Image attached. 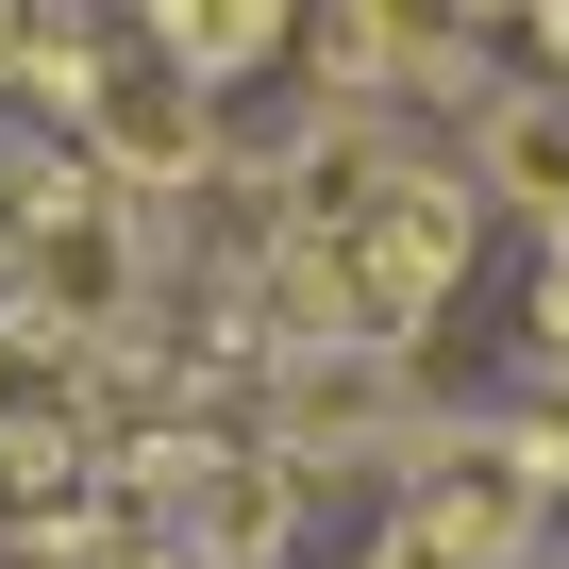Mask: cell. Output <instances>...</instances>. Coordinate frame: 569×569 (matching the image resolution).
I'll list each match as a JSON object with an SVG mask.
<instances>
[{
	"instance_id": "1",
	"label": "cell",
	"mask_w": 569,
	"mask_h": 569,
	"mask_svg": "<svg viewBox=\"0 0 569 569\" xmlns=\"http://www.w3.org/2000/svg\"><path fill=\"white\" fill-rule=\"evenodd\" d=\"M18 284H34V319L118 336V319L151 302V234H134V201H101V184H34V218H18Z\"/></svg>"
},
{
	"instance_id": "2",
	"label": "cell",
	"mask_w": 569,
	"mask_h": 569,
	"mask_svg": "<svg viewBox=\"0 0 569 569\" xmlns=\"http://www.w3.org/2000/svg\"><path fill=\"white\" fill-rule=\"evenodd\" d=\"M68 134L118 168V184H218V101L184 84V68H84V101H68Z\"/></svg>"
},
{
	"instance_id": "3",
	"label": "cell",
	"mask_w": 569,
	"mask_h": 569,
	"mask_svg": "<svg viewBox=\"0 0 569 569\" xmlns=\"http://www.w3.org/2000/svg\"><path fill=\"white\" fill-rule=\"evenodd\" d=\"M284 452H201L184 486H168V552H201V569H268L284 552Z\"/></svg>"
},
{
	"instance_id": "4",
	"label": "cell",
	"mask_w": 569,
	"mask_h": 569,
	"mask_svg": "<svg viewBox=\"0 0 569 569\" xmlns=\"http://www.w3.org/2000/svg\"><path fill=\"white\" fill-rule=\"evenodd\" d=\"M452 569H519L536 552V486L502 469V452H419V502H402Z\"/></svg>"
},
{
	"instance_id": "5",
	"label": "cell",
	"mask_w": 569,
	"mask_h": 569,
	"mask_svg": "<svg viewBox=\"0 0 569 569\" xmlns=\"http://www.w3.org/2000/svg\"><path fill=\"white\" fill-rule=\"evenodd\" d=\"M469 184H486L502 218L569 234V84H519V101H486V134H469Z\"/></svg>"
},
{
	"instance_id": "6",
	"label": "cell",
	"mask_w": 569,
	"mask_h": 569,
	"mask_svg": "<svg viewBox=\"0 0 569 569\" xmlns=\"http://www.w3.org/2000/svg\"><path fill=\"white\" fill-rule=\"evenodd\" d=\"M268 51H284V0H151V68H184L201 101L251 84Z\"/></svg>"
},
{
	"instance_id": "7",
	"label": "cell",
	"mask_w": 569,
	"mask_h": 569,
	"mask_svg": "<svg viewBox=\"0 0 569 569\" xmlns=\"http://www.w3.org/2000/svg\"><path fill=\"white\" fill-rule=\"evenodd\" d=\"M352 569H452V552H436V536H419V519H386V536H369V552H352Z\"/></svg>"
},
{
	"instance_id": "8",
	"label": "cell",
	"mask_w": 569,
	"mask_h": 569,
	"mask_svg": "<svg viewBox=\"0 0 569 569\" xmlns=\"http://www.w3.org/2000/svg\"><path fill=\"white\" fill-rule=\"evenodd\" d=\"M536 336H552V352H569V251H552V284H536Z\"/></svg>"
},
{
	"instance_id": "9",
	"label": "cell",
	"mask_w": 569,
	"mask_h": 569,
	"mask_svg": "<svg viewBox=\"0 0 569 569\" xmlns=\"http://www.w3.org/2000/svg\"><path fill=\"white\" fill-rule=\"evenodd\" d=\"M101 569H201V552H101Z\"/></svg>"
}]
</instances>
